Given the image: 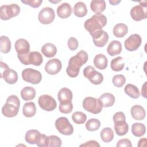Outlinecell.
Wrapping results in <instances>:
<instances>
[{"instance_id": "6da1fadb", "label": "cell", "mask_w": 147, "mask_h": 147, "mask_svg": "<svg viewBox=\"0 0 147 147\" xmlns=\"http://www.w3.org/2000/svg\"><path fill=\"white\" fill-rule=\"evenodd\" d=\"M87 53L84 51H80L74 56L71 57L68 61V65L66 68L67 75L71 78L76 77L80 71V67L88 61Z\"/></svg>"}, {"instance_id": "7a4b0ae2", "label": "cell", "mask_w": 147, "mask_h": 147, "mask_svg": "<svg viewBox=\"0 0 147 147\" xmlns=\"http://www.w3.org/2000/svg\"><path fill=\"white\" fill-rule=\"evenodd\" d=\"M107 24L106 16L101 13L95 14L91 18L87 20L84 24V28L92 37L96 33L102 30Z\"/></svg>"}, {"instance_id": "3957f363", "label": "cell", "mask_w": 147, "mask_h": 147, "mask_svg": "<svg viewBox=\"0 0 147 147\" xmlns=\"http://www.w3.org/2000/svg\"><path fill=\"white\" fill-rule=\"evenodd\" d=\"M83 109L91 113L96 114L101 112L103 105L99 99L93 97H86L83 101Z\"/></svg>"}, {"instance_id": "277c9868", "label": "cell", "mask_w": 147, "mask_h": 147, "mask_svg": "<svg viewBox=\"0 0 147 147\" xmlns=\"http://www.w3.org/2000/svg\"><path fill=\"white\" fill-rule=\"evenodd\" d=\"M20 7L16 3L2 5L0 7V17L2 20H8L19 14Z\"/></svg>"}, {"instance_id": "5b68a950", "label": "cell", "mask_w": 147, "mask_h": 147, "mask_svg": "<svg viewBox=\"0 0 147 147\" xmlns=\"http://www.w3.org/2000/svg\"><path fill=\"white\" fill-rule=\"evenodd\" d=\"M1 78L10 84L16 83L18 80V75L16 71L10 69L8 65L1 61Z\"/></svg>"}, {"instance_id": "8992f818", "label": "cell", "mask_w": 147, "mask_h": 147, "mask_svg": "<svg viewBox=\"0 0 147 147\" xmlns=\"http://www.w3.org/2000/svg\"><path fill=\"white\" fill-rule=\"evenodd\" d=\"M22 78L26 82L33 84H37L41 82L42 75L38 71L29 68H25L22 71Z\"/></svg>"}, {"instance_id": "52a82bcc", "label": "cell", "mask_w": 147, "mask_h": 147, "mask_svg": "<svg viewBox=\"0 0 147 147\" xmlns=\"http://www.w3.org/2000/svg\"><path fill=\"white\" fill-rule=\"evenodd\" d=\"M83 75L85 78H87L92 84L95 85H99L103 81V75L96 71L95 68L91 65L84 68Z\"/></svg>"}, {"instance_id": "ba28073f", "label": "cell", "mask_w": 147, "mask_h": 147, "mask_svg": "<svg viewBox=\"0 0 147 147\" xmlns=\"http://www.w3.org/2000/svg\"><path fill=\"white\" fill-rule=\"evenodd\" d=\"M55 127L58 131L63 135L69 136L74 133V127L66 117L57 118L55 122Z\"/></svg>"}, {"instance_id": "9c48e42d", "label": "cell", "mask_w": 147, "mask_h": 147, "mask_svg": "<svg viewBox=\"0 0 147 147\" xmlns=\"http://www.w3.org/2000/svg\"><path fill=\"white\" fill-rule=\"evenodd\" d=\"M39 106L44 110L51 111L54 110L56 106L57 103L55 99L51 95L44 94L40 96L38 99Z\"/></svg>"}, {"instance_id": "30bf717a", "label": "cell", "mask_w": 147, "mask_h": 147, "mask_svg": "<svg viewBox=\"0 0 147 147\" xmlns=\"http://www.w3.org/2000/svg\"><path fill=\"white\" fill-rule=\"evenodd\" d=\"M146 4L140 2L139 5H136L131 8L130 10V16L133 20L136 21H140L145 19L147 17Z\"/></svg>"}, {"instance_id": "8fae6325", "label": "cell", "mask_w": 147, "mask_h": 147, "mask_svg": "<svg viewBox=\"0 0 147 147\" xmlns=\"http://www.w3.org/2000/svg\"><path fill=\"white\" fill-rule=\"evenodd\" d=\"M55 18V14L53 9L49 7H44L38 13V19L40 23L48 25L52 23Z\"/></svg>"}, {"instance_id": "7c38bea8", "label": "cell", "mask_w": 147, "mask_h": 147, "mask_svg": "<svg viewBox=\"0 0 147 147\" xmlns=\"http://www.w3.org/2000/svg\"><path fill=\"white\" fill-rule=\"evenodd\" d=\"M142 39L138 34H133L130 35L125 41V47L126 50L132 52L136 51L141 45Z\"/></svg>"}, {"instance_id": "4fadbf2b", "label": "cell", "mask_w": 147, "mask_h": 147, "mask_svg": "<svg viewBox=\"0 0 147 147\" xmlns=\"http://www.w3.org/2000/svg\"><path fill=\"white\" fill-rule=\"evenodd\" d=\"M61 62L58 59H52L47 61L45 65V71L49 75H56L61 69Z\"/></svg>"}, {"instance_id": "5bb4252c", "label": "cell", "mask_w": 147, "mask_h": 147, "mask_svg": "<svg viewBox=\"0 0 147 147\" xmlns=\"http://www.w3.org/2000/svg\"><path fill=\"white\" fill-rule=\"evenodd\" d=\"M14 47L17 56L28 55L30 53V44L27 40L24 38L17 40L15 42Z\"/></svg>"}, {"instance_id": "9a60e30c", "label": "cell", "mask_w": 147, "mask_h": 147, "mask_svg": "<svg viewBox=\"0 0 147 147\" xmlns=\"http://www.w3.org/2000/svg\"><path fill=\"white\" fill-rule=\"evenodd\" d=\"M92 40L95 46L103 47L108 42L109 35L107 32L103 30H101L92 36Z\"/></svg>"}, {"instance_id": "2e32d148", "label": "cell", "mask_w": 147, "mask_h": 147, "mask_svg": "<svg viewBox=\"0 0 147 147\" xmlns=\"http://www.w3.org/2000/svg\"><path fill=\"white\" fill-rule=\"evenodd\" d=\"M19 109L20 107L14 104L6 102L2 108V113L6 117L12 118L18 114Z\"/></svg>"}, {"instance_id": "e0dca14e", "label": "cell", "mask_w": 147, "mask_h": 147, "mask_svg": "<svg viewBox=\"0 0 147 147\" xmlns=\"http://www.w3.org/2000/svg\"><path fill=\"white\" fill-rule=\"evenodd\" d=\"M72 13V7L71 5L66 2L60 5L57 9V16L60 18H67L69 17Z\"/></svg>"}, {"instance_id": "ac0fdd59", "label": "cell", "mask_w": 147, "mask_h": 147, "mask_svg": "<svg viewBox=\"0 0 147 147\" xmlns=\"http://www.w3.org/2000/svg\"><path fill=\"white\" fill-rule=\"evenodd\" d=\"M130 113L133 119L136 120H143L146 115L144 108L140 105H134L130 109Z\"/></svg>"}, {"instance_id": "d6986e66", "label": "cell", "mask_w": 147, "mask_h": 147, "mask_svg": "<svg viewBox=\"0 0 147 147\" xmlns=\"http://www.w3.org/2000/svg\"><path fill=\"white\" fill-rule=\"evenodd\" d=\"M57 98L60 103L71 102L72 99V92L69 88L65 87L62 88L58 92Z\"/></svg>"}, {"instance_id": "ffe728a7", "label": "cell", "mask_w": 147, "mask_h": 147, "mask_svg": "<svg viewBox=\"0 0 147 147\" xmlns=\"http://www.w3.org/2000/svg\"><path fill=\"white\" fill-rule=\"evenodd\" d=\"M122 51V44L117 40L112 41L108 45L107 52L111 56L118 55Z\"/></svg>"}, {"instance_id": "44dd1931", "label": "cell", "mask_w": 147, "mask_h": 147, "mask_svg": "<svg viewBox=\"0 0 147 147\" xmlns=\"http://www.w3.org/2000/svg\"><path fill=\"white\" fill-rule=\"evenodd\" d=\"M114 127L115 133L119 136L125 135L129 130V125L125 120L119 121L114 122Z\"/></svg>"}, {"instance_id": "7402d4cb", "label": "cell", "mask_w": 147, "mask_h": 147, "mask_svg": "<svg viewBox=\"0 0 147 147\" xmlns=\"http://www.w3.org/2000/svg\"><path fill=\"white\" fill-rule=\"evenodd\" d=\"M108 60L103 54H98L94 59V64L95 67L99 69L103 70L107 68Z\"/></svg>"}, {"instance_id": "603a6c76", "label": "cell", "mask_w": 147, "mask_h": 147, "mask_svg": "<svg viewBox=\"0 0 147 147\" xmlns=\"http://www.w3.org/2000/svg\"><path fill=\"white\" fill-rule=\"evenodd\" d=\"M41 52L45 57L51 58L56 55L57 53V48L54 44L48 42L42 47Z\"/></svg>"}, {"instance_id": "cb8c5ba5", "label": "cell", "mask_w": 147, "mask_h": 147, "mask_svg": "<svg viewBox=\"0 0 147 147\" xmlns=\"http://www.w3.org/2000/svg\"><path fill=\"white\" fill-rule=\"evenodd\" d=\"M106 4L104 0H93L91 2L90 8L96 14L102 13L106 9Z\"/></svg>"}, {"instance_id": "d4e9b609", "label": "cell", "mask_w": 147, "mask_h": 147, "mask_svg": "<svg viewBox=\"0 0 147 147\" xmlns=\"http://www.w3.org/2000/svg\"><path fill=\"white\" fill-rule=\"evenodd\" d=\"M87 8L86 4L83 2L76 3L74 6V14L78 17H83L87 14Z\"/></svg>"}, {"instance_id": "484cf974", "label": "cell", "mask_w": 147, "mask_h": 147, "mask_svg": "<svg viewBox=\"0 0 147 147\" xmlns=\"http://www.w3.org/2000/svg\"><path fill=\"white\" fill-rule=\"evenodd\" d=\"M100 100L101 101L103 107H109L112 106L115 101V96L111 93L106 92L103 94L99 96Z\"/></svg>"}, {"instance_id": "4316f807", "label": "cell", "mask_w": 147, "mask_h": 147, "mask_svg": "<svg viewBox=\"0 0 147 147\" xmlns=\"http://www.w3.org/2000/svg\"><path fill=\"white\" fill-rule=\"evenodd\" d=\"M28 61L29 64H32L35 66H39L42 64L43 58L41 54L39 52L33 51L29 53L28 56Z\"/></svg>"}, {"instance_id": "83f0119b", "label": "cell", "mask_w": 147, "mask_h": 147, "mask_svg": "<svg viewBox=\"0 0 147 147\" xmlns=\"http://www.w3.org/2000/svg\"><path fill=\"white\" fill-rule=\"evenodd\" d=\"M21 96L24 100H32L35 98L36 90L33 87L30 86L25 87L21 91Z\"/></svg>"}, {"instance_id": "f1b7e54d", "label": "cell", "mask_w": 147, "mask_h": 147, "mask_svg": "<svg viewBox=\"0 0 147 147\" xmlns=\"http://www.w3.org/2000/svg\"><path fill=\"white\" fill-rule=\"evenodd\" d=\"M128 32V28L125 24L119 23L116 24L113 28V34L118 38L124 37Z\"/></svg>"}, {"instance_id": "f546056e", "label": "cell", "mask_w": 147, "mask_h": 147, "mask_svg": "<svg viewBox=\"0 0 147 147\" xmlns=\"http://www.w3.org/2000/svg\"><path fill=\"white\" fill-rule=\"evenodd\" d=\"M36 113V107L34 102L25 103L22 108L23 115L28 118L33 117Z\"/></svg>"}, {"instance_id": "4dcf8cb0", "label": "cell", "mask_w": 147, "mask_h": 147, "mask_svg": "<svg viewBox=\"0 0 147 147\" xmlns=\"http://www.w3.org/2000/svg\"><path fill=\"white\" fill-rule=\"evenodd\" d=\"M40 133L36 129L29 130L25 134V139L26 142L30 144H36Z\"/></svg>"}, {"instance_id": "1f68e13d", "label": "cell", "mask_w": 147, "mask_h": 147, "mask_svg": "<svg viewBox=\"0 0 147 147\" xmlns=\"http://www.w3.org/2000/svg\"><path fill=\"white\" fill-rule=\"evenodd\" d=\"M132 134L137 137H140L144 136L146 131L145 126L141 123H134L131 126Z\"/></svg>"}, {"instance_id": "d6a6232c", "label": "cell", "mask_w": 147, "mask_h": 147, "mask_svg": "<svg viewBox=\"0 0 147 147\" xmlns=\"http://www.w3.org/2000/svg\"><path fill=\"white\" fill-rule=\"evenodd\" d=\"M125 93L133 99H137L139 98L140 94L138 87L132 84H127L125 87Z\"/></svg>"}, {"instance_id": "836d02e7", "label": "cell", "mask_w": 147, "mask_h": 147, "mask_svg": "<svg viewBox=\"0 0 147 147\" xmlns=\"http://www.w3.org/2000/svg\"><path fill=\"white\" fill-rule=\"evenodd\" d=\"M11 50V42L9 37L2 36L0 38V51L3 53H7Z\"/></svg>"}, {"instance_id": "e575fe53", "label": "cell", "mask_w": 147, "mask_h": 147, "mask_svg": "<svg viewBox=\"0 0 147 147\" xmlns=\"http://www.w3.org/2000/svg\"><path fill=\"white\" fill-rule=\"evenodd\" d=\"M125 66L123 57L119 56L113 59L110 63V67L113 71L118 72L123 69Z\"/></svg>"}, {"instance_id": "d590c367", "label": "cell", "mask_w": 147, "mask_h": 147, "mask_svg": "<svg viewBox=\"0 0 147 147\" xmlns=\"http://www.w3.org/2000/svg\"><path fill=\"white\" fill-rule=\"evenodd\" d=\"M100 136L103 142L108 143L113 140L114 138V132L110 127H105L102 130Z\"/></svg>"}, {"instance_id": "8d00e7d4", "label": "cell", "mask_w": 147, "mask_h": 147, "mask_svg": "<svg viewBox=\"0 0 147 147\" xmlns=\"http://www.w3.org/2000/svg\"><path fill=\"white\" fill-rule=\"evenodd\" d=\"M85 126L87 130L94 131L97 130L99 128L100 126V122L98 119L91 118L87 121Z\"/></svg>"}, {"instance_id": "74e56055", "label": "cell", "mask_w": 147, "mask_h": 147, "mask_svg": "<svg viewBox=\"0 0 147 147\" xmlns=\"http://www.w3.org/2000/svg\"><path fill=\"white\" fill-rule=\"evenodd\" d=\"M72 119L76 124H83L86 122L87 116L83 112L76 111L72 114Z\"/></svg>"}, {"instance_id": "f35d334b", "label": "cell", "mask_w": 147, "mask_h": 147, "mask_svg": "<svg viewBox=\"0 0 147 147\" xmlns=\"http://www.w3.org/2000/svg\"><path fill=\"white\" fill-rule=\"evenodd\" d=\"M113 84L117 87H122L126 83V78L123 75H114L112 79Z\"/></svg>"}, {"instance_id": "ab89813d", "label": "cell", "mask_w": 147, "mask_h": 147, "mask_svg": "<svg viewBox=\"0 0 147 147\" xmlns=\"http://www.w3.org/2000/svg\"><path fill=\"white\" fill-rule=\"evenodd\" d=\"M61 140L59 137L55 135L48 136V146L59 147L61 146Z\"/></svg>"}, {"instance_id": "60d3db41", "label": "cell", "mask_w": 147, "mask_h": 147, "mask_svg": "<svg viewBox=\"0 0 147 147\" xmlns=\"http://www.w3.org/2000/svg\"><path fill=\"white\" fill-rule=\"evenodd\" d=\"M59 111L64 114L70 113L73 109V105L72 102H67V103H60V105L59 107Z\"/></svg>"}, {"instance_id": "b9f144b4", "label": "cell", "mask_w": 147, "mask_h": 147, "mask_svg": "<svg viewBox=\"0 0 147 147\" xmlns=\"http://www.w3.org/2000/svg\"><path fill=\"white\" fill-rule=\"evenodd\" d=\"M36 145L40 147L48 146V136L44 134H40L37 141Z\"/></svg>"}, {"instance_id": "7bdbcfd3", "label": "cell", "mask_w": 147, "mask_h": 147, "mask_svg": "<svg viewBox=\"0 0 147 147\" xmlns=\"http://www.w3.org/2000/svg\"><path fill=\"white\" fill-rule=\"evenodd\" d=\"M67 45L71 51H75L79 47V43L77 39L73 37L69 38Z\"/></svg>"}, {"instance_id": "ee69618b", "label": "cell", "mask_w": 147, "mask_h": 147, "mask_svg": "<svg viewBox=\"0 0 147 147\" xmlns=\"http://www.w3.org/2000/svg\"><path fill=\"white\" fill-rule=\"evenodd\" d=\"M21 2L26 5H28L33 8L38 7L42 2V0H26L21 1Z\"/></svg>"}, {"instance_id": "f6af8a7d", "label": "cell", "mask_w": 147, "mask_h": 147, "mask_svg": "<svg viewBox=\"0 0 147 147\" xmlns=\"http://www.w3.org/2000/svg\"><path fill=\"white\" fill-rule=\"evenodd\" d=\"M117 147H123V146H126V147H131V141L127 138H123L119 140L117 144L116 145Z\"/></svg>"}, {"instance_id": "bcb514c9", "label": "cell", "mask_w": 147, "mask_h": 147, "mask_svg": "<svg viewBox=\"0 0 147 147\" xmlns=\"http://www.w3.org/2000/svg\"><path fill=\"white\" fill-rule=\"evenodd\" d=\"M6 102H9V103H11L13 104L16 105V106H17L18 107H20V102L19 100V98L15 95H11L10 96H9L6 100Z\"/></svg>"}, {"instance_id": "7dc6e473", "label": "cell", "mask_w": 147, "mask_h": 147, "mask_svg": "<svg viewBox=\"0 0 147 147\" xmlns=\"http://www.w3.org/2000/svg\"><path fill=\"white\" fill-rule=\"evenodd\" d=\"M113 119L114 121V123L119 121H122V120H126V117L124 114V113L122 111H118L113 116Z\"/></svg>"}, {"instance_id": "c3c4849f", "label": "cell", "mask_w": 147, "mask_h": 147, "mask_svg": "<svg viewBox=\"0 0 147 147\" xmlns=\"http://www.w3.org/2000/svg\"><path fill=\"white\" fill-rule=\"evenodd\" d=\"M80 146H90V147L98 146V147H99L100 145L96 141L90 140V141H88L85 142L84 144H83L80 145Z\"/></svg>"}, {"instance_id": "681fc988", "label": "cell", "mask_w": 147, "mask_h": 147, "mask_svg": "<svg viewBox=\"0 0 147 147\" xmlns=\"http://www.w3.org/2000/svg\"><path fill=\"white\" fill-rule=\"evenodd\" d=\"M146 82H145L144 83V84L142 86V89H141V95L145 98H146Z\"/></svg>"}, {"instance_id": "f907efd6", "label": "cell", "mask_w": 147, "mask_h": 147, "mask_svg": "<svg viewBox=\"0 0 147 147\" xmlns=\"http://www.w3.org/2000/svg\"><path fill=\"white\" fill-rule=\"evenodd\" d=\"M146 143V138H144L139 140L138 143V146H145Z\"/></svg>"}, {"instance_id": "816d5d0a", "label": "cell", "mask_w": 147, "mask_h": 147, "mask_svg": "<svg viewBox=\"0 0 147 147\" xmlns=\"http://www.w3.org/2000/svg\"><path fill=\"white\" fill-rule=\"evenodd\" d=\"M110 3H111L112 5H117L119 3L121 2V1H114V0H110L109 1Z\"/></svg>"}]
</instances>
